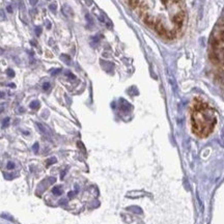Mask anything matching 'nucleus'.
<instances>
[{"instance_id":"obj_1","label":"nucleus","mask_w":224,"mask_h":224,"mask_svg":"<svg viewBox=\"0 0 224 224\" xmlns=\"http://www.w3.org/2000/svg\"><path fill=\"white\" fill-rule=\"evenodd\" d=\"M216 114L214 110L202 101H195L192 114V126L196 135L206 137L213 131L216 125Z\"/></svg>"},{"instance_id":"obj_2","label":"nucleus","mask_w":224,"mask_h":224,"mask_svg":"<svg viewBox=\"0 0 224 224\" xmlns=\"http://www.w3.org/2000/svg\"><path fill=\"white\" fill-rule=\"evenodd\" d=\"M142 20H143V22H144V23L146 24V25L152 26V27H154L155 22H156V20H155V19L153 18L152 16H149L148 14H146V15L143 16V17H142Z\"/></svg>"},{"instance_id":"obj_3","label":"nucleus","mask_w":224,"mask_h":224,"mask_svg":"<svg viewBox=\"0 0 224 224\" xmlns=\"http://www.w3.org/2000/svg\"><path fill=\"white\" fill-rule=\"evenodd\" d=\"M61 10H62V13H63V15L67 16V17H72V16L74 15L73 10L69 6V5H63Z\"/></svg>"},{"instance_id":"obj_4","label":"nucleus","mask_w":224,"mask_h":224,"mask_svg":"<svg viewBox=\"0 0 224 224\" xmlns=\"http://www.w3.org/2000/svg\"><path fill=\"white\" fill-rule=\"evenodd\" d=\"M129 4L132 8H137L140 5V0H129Z\"/></svg>"},{"instance_id":"obj_5","label":"nucleus","mask_w":224,"mask_h":224,"mask_svg":"<svg viewBox=\"0 0 224 224\" xmlns=\"http://www.w3.org/2000/svg\"><path fill=\"white\" fill-rule=\"evenodd\" d=\"M52 192H53V194H54V195H61V194H62V188L60 187V186H56V187H54V188H53Z\"/></svg>"},{"instance_id":"obj_6","label":"nucleus","mask_w":224,"mask_h":224,"mask_svg":"<svg viewBox=\"0 0 224 224\" xmlns=\"http://www.w3.org/2000/svg\"><path fill=\"white\" fill-rule=\"evenodd\" d=\"M29 106H30V108H31V109H33V110H36V109H39V108L41 104H39V101H32Z\"/></svg>"},{"instance_id":"obj_7","label":"nucleus","mask_w":224,"mask_h":224,"mask_svg":"<svg viewBox=\"0 0 224 224\" xmlns=\"http://www.w3.org/2000/svg\"><path fill=\"white\" fill-rule=\"evenodd\" d=\"M37 127H39V131H41L42 133H44V134H47V133H48V130H47L46 128H45V127L43 126L42 124H37Z\"/></svg>"},{"instance_id":"obj_8","label":"nucleus","mask_w":224,"mask_h":224,"mask_svg":"<svg viewBox=\"0 0 224 224\" xmlns=\"http://www.w3.org/2000/svg\"><path fill=\"white\" fill-rule=\"evenodd\" d=\"M55 162H56V159H55V158H50V159H48V161H47V163H46L47 167L52 164H54Z\"/></svg>"},{"instance_id":"obj_9","label":"nucleus","mask_w":224,"mask_h":224,"mask_svg":"<svg viewBox=\"0 0 224 224\" xmlns=\"http://www.w3.org/2000/svg\"><path fill=\"white\" fill-rule=\"evenodd\" d=\"M50 87H51V85H50V83H49V82H46V83H44V84H43V89H44L45 91H47V90H49V89H50Z\"/></svg>"},{"instance_id":"obj_10","label":"nucleus","mask_w":224,"mask_h":224,"mask_svg":"<svg viewBox=\"0 0 224 224\" xmlns=\"http://www.w3.org/2000/svg\"><path fill=\"white\" fill-rule=\"evenodd\" d=\"M6 74H7V76H8V77H10V78L15 76V72H14L12 69H8V70L6 71Z\"/></svg>"},{"instance_id":"obj_11","label":"nucleus","mask_w":224,"mask_h":224,"mask_svg":"<svg viewBox=\"0 0 224 224\" xmlns=\"http://www.w3.org/2000/svg\"><path fill=\"white\" fill-rule=\"evenodd\" d=\"M8 124H10V117H6V118L3 119V124H2V127H3V128L7 127Z\"/></svg>"},{"instance_id":"obj_12","label":"nucleus","mask_w":224,"mask_h":224,"mask_svg":"<svg viewBox=\"0 0 224 224\" xmlns=\"http://www.w3.org/2000/svg\"><path fill=\"white\" fill-rule=\"evenodd\" d=\"M49 8L51 12H53V13H56V10H57V6L56 4H50L49 5Z\"/></svg>"},{"instance_id":"obj_13","label":"nucleus","mask_w":224,"mask_h":224,"mask_svg":"<svg viewBox=\"0 0 224 224\" xmlns=\"http://www.w3.org/2000/svg\"><path fill=\"white\" fill-rule=\"evenodd\" d=\"M35 34L37 36H39L42 34V28H41V27H39V26H37V27H35Z\"/></svg>"},{"instance_id":"obj_14","label":"nucleus","mask_w":224,"mask_h":224,"mask_svg":"<svg viewBox=\"0 0 224 224\" xmlns=\"http://www.w3.org/2000/svg\"><path fill=\"white\" fill-rule=\"evenodd\" d=\"M32 149H33V152L35 153V154L39 152V143H34L33 146H32Z\"/></svg>"},{"instance_id":"obj_15","label":"nucleus","mask_w":224,"mask_h":224,"mask_svg":"<svg viewBox=\"0 0 224 224\" xmlns=\"http://www.w3.org/2000/svg\"><path fill=\"white\" fill-rule=\"evenodd\" d=\"M7 168L8 169H14L15 168V164L13 162H8L7 163Z\"/></svg>"},{"instance_id":"obj_16","label":"nucleus","mask_w":224,"mask_h":224,"mask_svg":"<svg viewBox=\"0 0 224 224\" xmlns=\"http://www.w3.org/2000/svg\"><path fill=\"white\" fill-rule=\"evenodd\" d=\"M61 59L65 60V61H70V57H67V55H61Z\"/></svg>"},{"instance_id":"obj_17","label":"nucleus","mask_w":224,"mask_h":224,"mask_svg":"<svg viewBox=\"0 0 224 224\" xmlns=\"http://www.w3.org/2000/svg\"><path fill=\"white\" fill-rule=\"evenodd\" d=\"M29 2L31 3V5H35L36 2H37V0H29Z\"/></svg>"},{"instance_id":"obj_18","label":"nucleus","mask_w":224,"mask_h":224,"mask_svg":"<svg viewBox=\"0 0 224 224\" xmlns=\"http://www.w3.org/2000/svg\"><path fill=\"white\" fill-rule=\"evenodd\" d=\"M60 71H61V70H60V69H57V70H54V71H53V73H52V75L58 74V73H59Z\"/></svg>"},{"instance_id":"obj_19","label":"nucleus","mask_w":224,"mask_h":224,"mask_svg":"<svg viewBox=\"0 0 224 224\" xmlns=\"http://www.w3.org/2000/svg\"><path fill=\"white\" fill-rule=\"evenodd\" d=\"M65 74H67V76H69V77H70V78H73V79H74V75H73V74H71V73L70 72H67V73H65Z\"/></svg>"},{"instance_id":"obj_20","label":"nucleus","mask_w":224,"mask_h":224,"mask_svg":"<svg viewBox=\"0 0 224 224\" xmlns=\"http://www.w3.org/2000/svg\"><path fill=\"white\" fill-rule=\"evenodd\" d=\"M46 25H47V28H48V29H50V28H51V23H50V22H49V21H47V22H46Z\"/></svg>"},{"instance_id":"obj_21","label":"nucleus","mask_w":224,"mask_h":224,"mask_svg":"<svg viewBox=\"0 0 224 224\" xmlns=\"http://www.w3.org/2000/svg\"><path fill=\"white\" fill-rule=\"evenodd\" d=\"M6 10H7L8 13H13V8L10 7V6H7V7H6Z\"/></svg>"},{"instance_id":"obj_22","label":"nucleus","mask_w":224,"mask_h":224,"mask_svg":"<svg viewBox=\"0 0 224 224\" xmlns=\"http://www.w3.org/2000/svg\"><path fill=\"white\" fill-rule=\"evenodd\" d=\"M4 97V93H2V91H0V99L3 98Z\"/></svg>"},{"instance_id":"obj_23","label":"nucleus","mask_w":224,"mask_h":224,"mask_svg":"<svg viewBox=\"0 0 224 224\" xmlns=\"http://www.w3.org/2000/svg\"><path fill=\"white\" fill-rule=\"evenodd\" d=\"M10 87H15V84H14V83H10Z\"/></svg>"},{"instance_id":"obj_24","label":"nucleus","mask_w":224,"mask_h":224,"mask_svg":"<svg viewBox=\"0 0 224 224\" xmlns=\"http://www.w3.org/2000/svg\"><path fill=\"white\" fill-rule=\"evenodd\" d=\"M1 53H2V50H1V49H0V54H1Z\"/></svg>"}]
</instances>
